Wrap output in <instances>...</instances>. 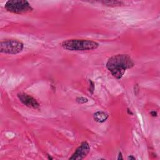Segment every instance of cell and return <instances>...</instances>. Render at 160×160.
Listing matches in <instances>:
<instances>
[{
	"instance_id": "cell-1",
	"label": "cell",
	"mask_w": 160,
	"mask_h": 160,
	"mask_svg": "<svg viewBox=\"0 0 160 160\" xmlns=\"http://www.w3.org/2000/svg\"><path fill=\"white\" fill-rule=\"evenodd\" d=\"M134 65V62L130 56L119 54L110 57L106 63V67L115 78L120 80L127 69L132 68Z\"/></svg>"
},
{
	"instance_id": "cell-2",
	"label": "cell",
	"mask_w": 160,
	"mask_h": 160,
	"mask_svg": "<svg viewBox=\"0 0 160 160\" xmlns=\"http://www.w3.org/2000/svg\"><path fill=\"white\" fill-rule=\"evenodd\" d=\"M61 46L65 50L69 51H82L97 49L99 46V44L92 40L71 39L63 41Z\"/></svg>"
},
{
	"instance_id": "cell-3",
	"label": "cell",
	"mask_w": 160,
	"mask_h": 160,
	"mask_svg": "<svg viewBox=\"0 0 160 160\" xmlns=\"http://www.w3.org/2000/svg\"><path fill=\"white\" fill-rule=\"evenodd\" d=\"M4 8L7 11L18 15L28 13L33 10L31 4L26 0H10L5 3Z\"/></svg>"
},
{
	"instance_id": "cell-4",
	"label": "cell",
	"mask_w": 160,
	"mask_h": 160,
	"mask_svg": "<svg viewBox=\"0 0 160 160\" xmlns=\"http://www.w3.org/2000/svg\"><path fill=\"white\" fill-rule=\"evenodd\" d=\"M24 45L18 39H6L0 43V52L4 54H16L22 52Z\"/></svg>"
},
{
	"instance_id": "cell-5",
	"label": "cell",
	"mask_w": 160,
	"mask_h": 160,
	"mask_svg": "<svg viewBox=\"0 0 160 160\" xmlns=\"http://www.w3.org/2000/svg\"><path fill=\"white\" fill-rule=\"evenodd\" d=\"M90 151V146L86 141H83L76 148L72 156L69 158V160H81L87 156Z\"/></svg>"
},
{
	"instance_id": "cell-6",
	"label": "cell",
	"mask_w": 160,
	"mask_h": 160,
	"mask_svg": "<svg viewBox=\"0 0 160 160\" xmlns=\"http://www.w3.org/2000/svg\"><path fill=\"white\" fill-rule=\"evenodd\" d=\"M18 99L24 105L33 109H39V104L35 98L25 93H19L17 95Z\"/></svg>"
},
{
	"instance_id": "cell-7",
	"label": "cell",
	"mask_w": 160,
	"mask_h": 160,
	"mask_svg": "<svg viewBox=\"0 0 160 160\" xmlns=\"http://www.w3.org/2000/svg\"><path fill=\"white\" fill-rule=\"evenodd\" d=\"M109 117V115L108 113H106L105 111H99L96 112L93 115L94 120L99 123H103L105 122Z\"/></svg>"
},
{
	"instance_id": "cell-8",
	"label": "cell",
	"mask_w": 160,
	"mask_h": 160,
	"mask_svg": "<svg viewBox=\"0 0 160 160\" xmlns=\"http://www.w3.org/2000/svg\"><path fill=\"white\" fill-rule=\"evenodd\" d=\"M104 5L109 7H117L120 6L123 4V3L122 1H103L101 2Z\"/></svg>"
},
{
	"instance_id": "cell-9",
	"label": "cell",
	"mask_w": 160,
	"mask_h": 160,
	"mask_svg": "<svg viewBox=\"0 0 160 160\" xmlns=\"http://www.w3.org/2000/svg\"><path fill=\"white\" fill-rule=\"evenodd\" d=\"M76 101L77 102L78 104H85L88 101V100L86 98H85V97H77L76 98Z\"/></svg>"
},
{
	"instance_id": "cell-10",
	"label": "cell",
	"mask_w": 160,
	"mask_h": 160,
	"mask_svg": "<svg viewBox=\"0 0 160 160\" xmlns=\"http://www.w3.org/2000/svg\"><path fill=\"white\" fill-rule=\"evenodd\" d=\"M89 83H90V86H89V91L90 92V93H91L92 94H93L94 90H95V84H94V83L91 80H89Z\"/></svg>"
},
{
	"instance_id": "cell-11",
	"label": "cell",
	"mask_w": 160,
	"mask_h": 160,
	"mask_svg": "<svg viewBox=\"0 0 160 160\" xmlns=\"http://www.w3.org/2000/svg\"><path fill=\"white\" fill-rule=\"evenodd\" d=\"M150 115L153 117H156L157 115H158V113H157L156 111H152L150 112Z\"/></svg>"
},
{
	"instance_id": "cell-12",
	"label": "cell",
	"mask_w": 160,
	"mask_h": 160,
	"mask_svg": "<svg viewBox=\"0 0 160 160\" xmlns=\"http://www.w3.org/2000/svg\"><path fill=\"white\" fill-rule=\"evenodd\" d=\"M117 159H118V160H122V159H123V155H122L121 152H119V154H118V156Z\"/></svg>"
},
{
	"instance_id": "cell-13",
	"label": "cell",
	"mask_w": 160,
	"mask_h": 160,
	"mask_svg": "<svg viewBox=\"0 0 160 160\" xmlns=\"http://www.w3.org/2000/svg\"><path fill=\"white\" fill-rule=\"evenodd\" d=\"M127 159H128V160H135L136 158H135V157H134L133 155H131V156H129L127 158Z\"/></svg>"
},
{
	"instance_id": "cell-14",
	"label": "cell",
	"mask_w": 160,
	"mask_h": 160,
	"mask_svg": "<svg viewBox=\"0 0 160 160\" xmlns=\"http://www.w3.org/2000/svg\"><path fill=\"white\" fill-rule=\"evenodd\" d=\"M127 112H128V113L129 114V115H133V113H132L131 112V111L129 109H127Z\"/></svg>"
},
{
	"instance_id": "cell-15",
	"label": "cell",
	"mask_w": 160,
	"mask_h": 160,
	"mask_svg": "<svg viewBox=\"0 0 160 160\" xmlns=\"http://www.w3.org/2000/svg\"><path fill=\"white\" fill-rule=\"evenodd\" d=\"M48 159H53V158L52 157H51L50 155H48Z\"/></svg>"
}]
</instances>
